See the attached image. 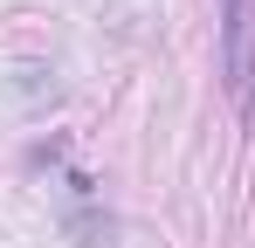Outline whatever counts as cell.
I'll return each mask as SVG.
<instances>
[{
    "label": "cell",
    "instance_id": "1",
    "mask_svg": "<svg viewBox=\"0 0 255 248\" xmlns=\"http://www.w3.org/2000/svg\"><path fill=\"white\" fill-rule=\"evenodd\" d=\"M228 90H235V104H249V90H255V14H249V0H228Z\"/></svg>",
    "mask_w": 255,
    "mask_h": 248
}]
</instances>
